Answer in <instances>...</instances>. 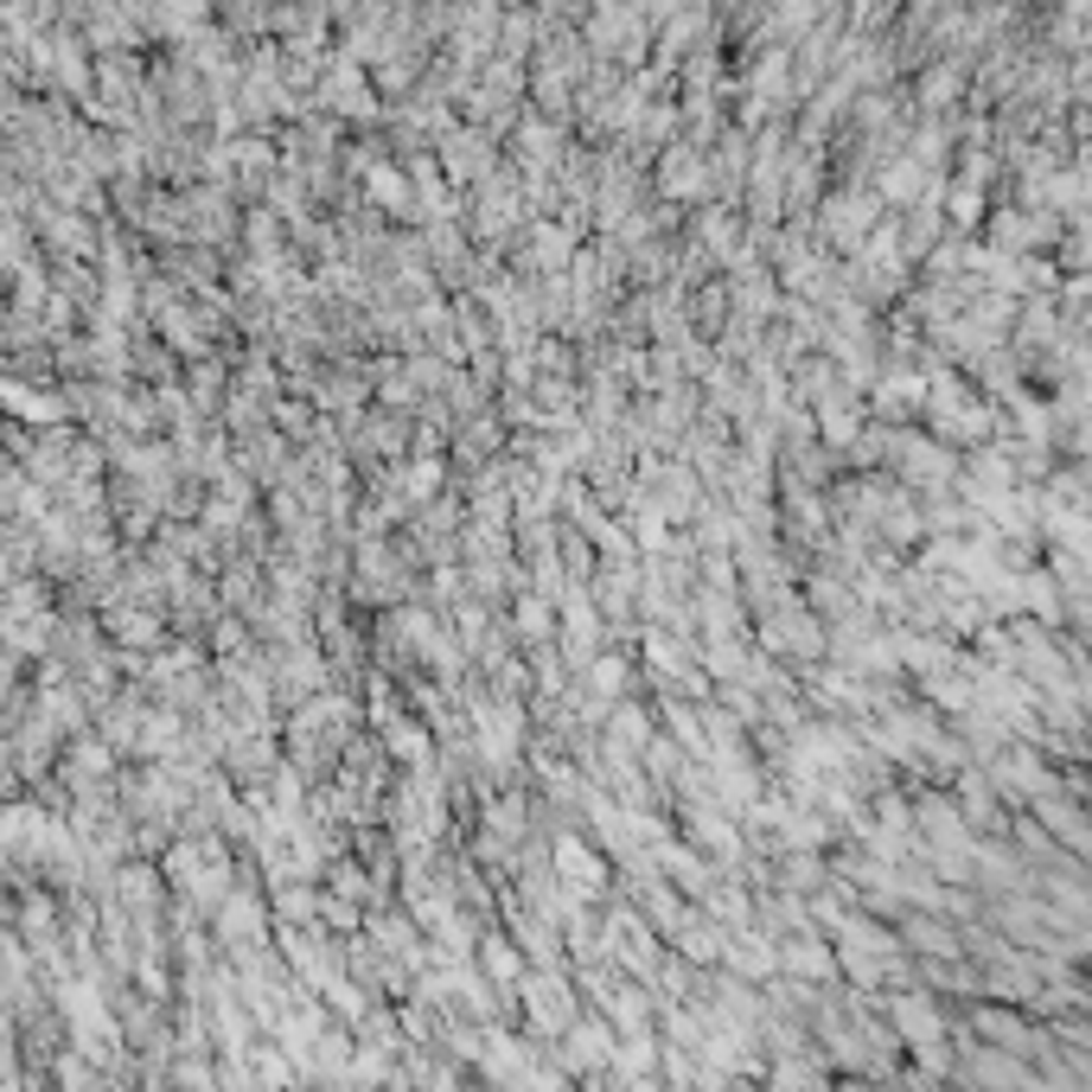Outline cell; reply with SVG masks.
<instances>
[{
  "mask_svg": "<svg viewBox=\"0 0 1092 1092\" xmlns=\"http://www.w3.org/2000/svg\"><path fill=\"white\" fill-rule=\"evenodd\" d=\"M524 991V1016H530V1029H543V1035H563L575 1022V991L556 978V965H543L537 978H518Z\"/></svg>",
  "mask_w": 1092,
  "mask_h": 1092,
  "instance_id": "1",
  "label": "cell"
},
{
  "mask_svg": "<svg viewBox=\"0 0 1092 1092\" xmlns=\"http://www.w3.org/2000/svg\"><path fill=\"white\" fill-rule=\"evenodd\" d=\"M550 869H556V888H569L575 901H594L608 888V862L588 850L581 837H556L550 844Z\"/></svg>",
  "mask_w": 1092,
  "mask_h": 1092,
  "instance_id": "2",
  "label": "cell"
},
{
  "mask_svg": "<svg viewBox=\"0 0 1092 1092\" xmlns=\"http://www.w3.org/2000/svg\"><path fill=\"white\" fill-rule=\"evenodd\" d=\"M722 965L741 971V978H766V971L780 965V952H773L766 933H728V940H722Z\"/></svg>",
  "mask_w": 1092,
  "mask_h": 1092,
  "instance_id": "3",
  "label": "cell"
},
{
  "mask_svg": "<svg viewBox=\"0 0 1092 1092\" xmlns=\"http://www.w3.org/2000/svg\"><path fill=\"white\" fill-rule=\"evenodd\" d=\"M773 952H780V965H786V971H799V978H831V971H837V952L824 946V940H818L811 927L799 933V940L773 946Z\"/></svg>",
  "mask_w": 1092,
  "mask_h": 1092,
  "instance_id": "4",
  "label": "cell"
},
{
  "mask_svg": "<svg viewBox=\"0 0 1092 1092\" xmlns=\"http://www.w3.org/2000/svg\"><path fill=\"white\" fill-rule=\"evenodd\" d=\"M563 1035H569V1042H563L569 1067H601V1060L614 1054V1029H608V1022H569Z\"/></svg>",
  "mask_w": 1092,
  "mask_h": 1092,
  "instance_id": "5",
  "label": "cell"
},
{
  "mask_svg": "<svg viewBox=\"0 0 1092 1092\" xmlns=\"http://www.w3.org/2000/svg\"><path fill=\"white\" fill-rule=\"evenodd\" d=\"M907 946L940 952V958H958V933H952V927H940V920H907Z\"/></svg>",
  "mask_w": 1092,
  "mask_h": 1092,
  "instance_id": "6",
  "label": "cell"
},
{
  "mask_svg": "<svg viewBox=\"0 0 1092 1092\" xmlns=\"http://www.w3.org/2000/svg\"><path fill=\"white\" fill-rule=\"evenodd\" d=\"M479 958H486V971L499 978V984H518V940H479Z\"/></svg>",
  "mask_w": 1092,
  "mask_h": 1092,
  "instance_id": "7",
  "label": "cell"
},
{
  "mask_svg": "<svg viewBox=\"0 0 1092 1092\" xmlns=\"http://www.w3.org/2000/svg\"><path fill=\"white\" fill-rule=\"evenodd\" d=\"M588 690L614 703L619 690H626V659H594V665H588Z\"/></svg>",
  "mask_w": 1092,
  "mask_h": 1092,
  "instance_id": "8",
  "label": "cell"
},
{
  "mask_svg": "<svg viewBox=\"0 0 1092 1092\" xmlns=\"http://www.w3.org/2000/svg\"><path fill=\"white\" fill-rule=\"evenodd\" d=\"M390 754H396V760H409V766H428V741H422V728H416V722H396V728H390Z\"/></svg>",
  "mask_w": 1092,
  "mask_h": 1092,
  "instance_id": "9",
  "label": "cell"
},
{
  "mask_svg": "<svg viewBox=\"0 0 1092 1092\" xmlns=\"http://www.w3.org/2000/svg\"><path fill=\"white\" fill-rule=\"evenodd\" d=\"M518 639L524 646H543V639H550V608H543V601H518Z\"/></svg>",
  "mask_w": 1092,
  "mask_h": 1092,
  "instance_id": "10",
  "label": "cell"
},
{
  "mask_svg": "<svg viewBox=\"0 0 1092 1092\" xmlns=\"http://www.w3.org/2000/svg\"><path fill=\"white\" fill-rule=\"evenodd\" d=\"M434 486H441V467H416L409 474V499H434Z\"/></svg>",
  "mask_w": 1092,
  "mask_h": 1092,
  "instance_id": "11",
  "label": "cell"
}]
</instances>
